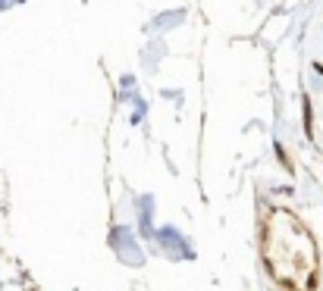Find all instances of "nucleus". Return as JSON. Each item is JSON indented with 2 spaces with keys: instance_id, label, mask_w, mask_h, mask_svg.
<instances>
[{
  "instance_id": "1",
  "label": "nucleus",
  "mask_w": 323,
  "mask_h": 291,
  "mask_svg": "<svg viewBox=\"0 0 323 291\" xmlns=\"http://www.w3.org/2000/svg\"><path fill=\"white\" fill-rule=\"evenodd\" d=\"M260 254L270 276L283 288H311L317 279V247L308 226L286 207H273L263 216Z\"/></svg>"
}]
</instances>
